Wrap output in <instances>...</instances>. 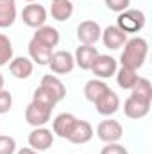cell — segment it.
<instances>
[{"label":"cell","mask_w":152,"mask_h":154,"mask_svg":"<svg viewBox=\"0 0 152 154\" xmlns=\"http://www.w3.org/2000/svg\"><path fill=\"white\" fill-rule=\"evenodd\" d=\"M147 54H149V43L145 38H141V36L127 38V41L123 43V52L120 56V63H122V66L138 72L143 66Z\"/></svg>","instance_id":"1"},{"label":"cell","mask_w":152,"mask_h":154,"mask_svg":"<svg viewBox=\"0 0 152 154\" xmlns=\"http://www.w3.org/2000/svg\"><path fill=\"white\" fill-rule=\"evenodd\" d=\"M145 13L140 11V9H125L122 13H118V18H116V27L120 31H123L125 34H136L140 32L143 27H145Z\"/></svg>","instance_id":"2"},{"label":"cell","mask_w":152,"mask_h":154,"mask_svg":"<svg viewBox=\"0 0 152 154\" xmlns=\"http://www.w3.org/2000/svg\"><path fill=\"white\" fill-rule=\"evenodd\" d=\"M48 66L52 70V74L56 75H66L75 68V61H74V54L68 50H57L52 52V57L48 61Z\"/></svg>","instance_id":"3"},{"label":"cell","mask_w":152,"mask_h":154,"mask_svg":"<svg viewBox=\"0 0 152 154\" xmlns=\"http://www.w3.org/2000/svg\"><path fill=\"white\" fill-rule=\"evenodd\" d=\"M97 136L104 142V143H114L120 142V138L123 136V127L118 120H102L97 125Z\"/></svg>","instance_id":"4"},{"label":"cell","mask_w":152,"mask_h":154,"mask_svg":"<svg viewBox=\"0 0 152 154\" xmlns=\"http://www.w3.org/2000/svg\"><path fill=\"white\" fill-rule=\"evenodd\" d=\"M118 70V63L113 56H108V54H99L91 65V72L95 74V77L106 81L109 77H113Z\"/></svg>","instance_id":"5"},{"label":"cell","mask_w":152,"mask_h":154,"mask_svg":"<svg viewBox=\"0 0 152 154\" xmlns=\"http://www.w3.org/2000/svg\"><path fill=\"white\" fill-rule=\"evenodd\" d=\"M52 116V109L31 100V104L25 108V122L32 127H43Z\"/></svg>","instance_id":"6"},{"label":"cell","mask_w":152,"mask_h":154,"mask_svg":"<svg viewBox=\"0 0 152 154\" xmlns=\"http://www.w3.org/2000/svg\"><path fill=\"white\" fill-rule=\"evenodd\" d=\"M22 20H23V23H25L27 27L38 29L41 25H45V22H47V9H45L41 4L32 2V4H29V5L23 7V11H22Z\"/></svg>","instance_id":"7"},{"label":"cell","mask_w":152,"mask_h":154,"mask_svg":"<svg viewBox=\"0 0 152 154\" xmlns=\"http://www.w3.org/2000/svg\"><path fill=\"white\" fill-rule=\"evenodd\" d=\"M102 34L100 25L95 20H84L77 25V39L81 45H95Z\"/></svg>","instance_id":"8"},{"label":"cell","mask_w":152,"mask_h":154,"mask_svg":"<svg viewBox=\"0 0 152 154\" xmlns=\"http://www.w3.org/2000/svg\"><path fill=\"white\" fill-rule=\"evenodd\" d=\"M52 143H54V133L50 129H47L45 125L43 127H34L29 133V147L38 151V152L50 149Z\"/></svg>","instance_id":"9"},{"label":"cell","mask_w":152,"mask_h":154,"mask_svg":"<svg viewBox=\"0 0 152 154\" xmlns=\"http://www.w3.org/2000/svg\"><path fill=\"white\" fill-rule=\"evenodd\" d=\"M150 104L152 102H145V100H141L134 95H129L123 102V113H125V116H129L132 120H140V118L149 115Z\"/></svg>","instance_id":"10"},{"label":"cell","mask_w":152,"mask_h":154,"mask_svg":"<svg viewBox=\"0 0 152 154\" xmlns=\"http://www.w3.org/2000/svg\"><path fill=\"white\" fill-rule=\"evenodd\" d=\"M95 108H97V113H99V115L111 116L120 109V97L109 88V90L95 102Z\"/></svg>","instance_id":"11"},{"label":"cell","mask_w":152,"mask_h":154,"mask_svg":"<svg viewBox=\"0 0 152 154\" xmlns=\"http://www.w3.org/2000/svg\"><path fill=\"white\" fill-rule=\"evenodd\" d=\"M97 56H99V50L95 48V45H79L74 54L75 66H79L81 70H91V65Z\"/></svg>","instance_id":"12"},{"label":"cell","mask_w":152,"mask_h":154,"mask_svg":"<svg viewBox=\"0 0 152 154\" xmlns=\"http://www.w3.org/2000/svg\"><path fill=\"white\" fill-rule=\"evenodd\" d=\"M100 39H102V43H104L106 48H109V50H118V48H122L123 43L127 41V34H125L123 31H120L116 25H109V27H106V29L102 31Z\"/></svg>","instance_id":"13"},{"label":"cell","mask_w":152,"mask_h":154,"mask_svg":"<svg viewBox=\"0 0 152 154\" xmlns=\"http://www.w3.org/2000/svg\"><path fill=\"white\" fill-rule=\"evenodd\" d=\"M77 122V116L72 113H59L52 122V131L54 134H57L59 138H68L74 125Z\"/></svg>","instance_id":"14"},{"label":"cell","mask_w":152,"mask_h":154,"mask_svg":"<svg viewBox=\"0 0 152 154\" xmlns=\"http://www.w3.org/2000/svg\"><path fill=\"white\" fill-rule=\"evenodd\" d=\"M91 138H93V127H91V124L86 122V120H79L77 118L75 125H74V129H72V133H70V136L66 140L72 142V143H75V145H82V143H88Z\"/></svg>","instance_id":"15"},{"label":"cell","mask_w":152,"mask_h":154,"mask_svg":"<svg viewBox=\"0 0 152 154\" xmlns=\"http://www.w3.org/2000/svg\"><path fill=\"white\" fill-rule=\"evenodd\" d=\"M9 72L16 79H29L34 72V63L31 61V57H13L9 61Z\"/></svg>","instance_id":"16"},{"label":"cell","mask_w":152,"mask_h":154,"mask_svg":"<svg viewBox=\"0 0 152 154\" xmlns=\"http://www.w3.org/2000/svg\"><path fill=\"white\" fill-rule=\"evenodd\" d=\"M29 56H31V61L32 63H38V65H48L50 57H52V48L43 45L41 41L32 36V39L29 41Z\"/></svg>","instance_id":"17"},{"label":"cell","mask_w":152,"mask_h":154,"mask_svg":"<svg viewBox=\"0 0 152 154\" xmlns=\"http://www.w3.org/2000/svg\"><path fill=\"white\" fill-rule=\"evenodd\" d=\"M39 86H41L43 90H47V91L56 99V102H61V100L66 97V88H65V84H63L57 77H54L52 74H47V75L41 77Z\"/></svg>","instance_id":"18"},{"label":"cell","mask_w":152,"mask_h":154,"mask_svg":"<svg viewBox=\"0 0 152 154\" xmlns=\"http://www.w3.org/2000/svg\"><path fill=\"white\" fill-rule=\"evenodd\" d=\"M108 90H109V86L106 84V81H102V79H91V81H88L84 84V97L90 102L95 104Z\"/></svg>","instance_id":"19"},{"label":"cell","mask_w":152,"mask_h":154,"mask_svg":"<svg viewBox=\"0 0 152 154\" xmlns=\"http://www.w3.org/2000/svg\"><path fill=\"white\" fill-rule=\"evenodd\" d=\"M34 38L41 41L43 45H47V47H50V48H54V47H57V43H59V31L56 29V27H52V25H41L36 29V32H34Z\"/></svg>","instance_id":"20"},{"label":"cell","mask_w":152,"mask_h":154,"mask_svg":"<svg viewBox=\"0 0 152 154\" xmlns=\"http://www.w3.org/2000/svg\"><path fill=\"white\" fill-rule=\"evenodd\" d=\"M16 20V0H0V29H7Z\"/></svg>","instance_id":"21"},{"label":"cell","mask_w":152,"mask_h":154,"mask_svg":"<svg viewBox=\"0 0 152 154\" xmlns=\"http://www.w3.org/2000/svg\"><path fill=\"white\" fill-rule=\"evenodd\" d=\"M50 14L57 22L70 20V16L74 14V4H72V0H57V2H52Z\"/></svg>","instance_id":"22"},{"label":"cell","mask_w":152,"mask_h":154,"mask_svg":"<svg viewBox=\"0 0 152 154\" xmlns=\"http://www.w3.org/2000/svg\"><path fill=\"white\" fill-rule=\"evenodd\" d=\"M131 95L145 100V102H152V84L149 79L145 77H138L136 84L131 88Z\"/></svg>","instance_id":"23"},{"label":"cell","mask_w":152,"mask_h":154,"mask_svg":"<svg viewBox=\"0 0 152 154\" xmlns=\"http://www.w3.org/2000/svg\"><path fill=\"white\" fill-rule=\"evenodd\" d=\"M114 75H116V84L120 88H123V90H131L136 84V81H138V72L131 70V68H125V66H122L120 70H116Z\"/></svg>","instance_id":"24"},{"label":"cell","mask_w":152,"mask_h":154,"mask_svg":"<svg viewBox=\"0 0 152 154\" xmlns=\"http://www.w3.org/2000/svg\"><path fill=\"white\" fill-rule=\"evenodd\" d=\"M13 59V43L5 34H0V66L7 65Z\"/></svg>","instance_id":"25"},{"label":"cell","mask_w":152,"mask_h":154,"mask_svg":"<svg viewBox=\"0 0 152 154\" xmlns=\"http://www.w3.org/2000/svg\"><path fill=\"white\" fill-rule=\"evenodd\" d=\"M32 100L34 102H38V104H43V106H47V108H50V109H54L56 108V99L47 91V90H43L41 86H38L36 88V91L32 93Z\"/></svg>","instance_id":"26"},{"label":"cell","mask_w":152,"mask_h":154,"mask_svg":"<svg viewBox=\"0 0 152 154\" xmlns=\"http://www.w3.org/2000/svg\"><path fill=\"white\" fill-rule=\"evenodd\" d=\"M16 149V140L13 136L0 134V154H14Z\"/></svg>","instance_id":"27"},{"label":"cell","mask_w":152,"mask_h":154,"mask_svg":"<svg viewBox=\"0 0 152 154\" xmlns=\"http://www.w3.org/2000/svg\"><path fill=\"white\" fill-rule=\"evenodd\" d=\"M13 108V95L5 90H0V115L9 113Z\"/></svg>","instance_id":"28"},{"label":"cell","mask_w":152,"mask_h":154,"mask_svg":"<svg viewBox=\"0 0 152 154\" xmlns=\"http://www.w3.org/2000/svg\"><path fill=\"white\" fill-rule=\"evenodd\" d=\"M100 154H129V151H127L125 145L114 142V143H106V145L102 147Z\"/></svg>","instance_id":"29"},{"label":"cell","mask_w":152,"mask_h":154,"mask_svg":"<svg viewBox=\"0 0 152 154\" xmlns=\"http://www.w3.org/2000/svg\"><path fill=\"white\" fill-rule=\"evenodd\" d=\"M129 5H131V0H106V7L114 13H122L129 9Z\"/></svg>","instance_id":"30"},{"label":"cell","mask_w":152,"mask_h":154,"mask_svg":"<svg viewBox=\"0 0 152 154\" xmlns=\"http://www.w3.org/2000/svg\"><path fill=\"white\" fill-rule=\"evenodd\" d=\"M16 154H39V152L34 151V149H31V147H23V149H18Z\"/></svg>","instance_id":"31"},{"label":"cell","mask_w":152,"mask_h":154,"mask_svg":"<svg viewBox=\"0 0 152 154\" xmlns=\"http://www.w3.org/2000/svg\"><path fill=\"white\" fill-rule=\"evenodd\" d=\"M4 84H5V81H4V75L0 74V90H4Z\"/></svg>","instance_id":"32"},{"label":"cell","mask_w":152,"mask_h":154,"mask_svg":"<svg viewBox=\"0 0 152 154\" xmlns=\"http://www.w3.org/2000/svg\"><path fill=\"white\" fill-rule=\"evenodd\" d=\"M25 2H29V4H32V2H36V0H25Z\"/></svg>","instance_id":"33"},{"label":"cell","mask_w":152,"mask_h":154,"mask_svg":"<svg viewBox=\"0 0 152 154\" xmlns=\"http://www.w3.org/2000/svg\"><path fill=\"white\" fill-rule=\"evenodd\" d=\"M52 2H57V0H52Z\"/></svg>","instance_id":"34"},{"label":"cell","mask_w":152,"mask_h":154,"mask_svg":"<svg viewBox=\"0 0 152 154\" xmlns=\"http://www.w3.org/2000/svg\"><path fill=\"white\" fill-rule=\"evenodd\" d=\"M72 2H74V0H72Z\"/></svg>","instance_id":"35"}]
</instances>
